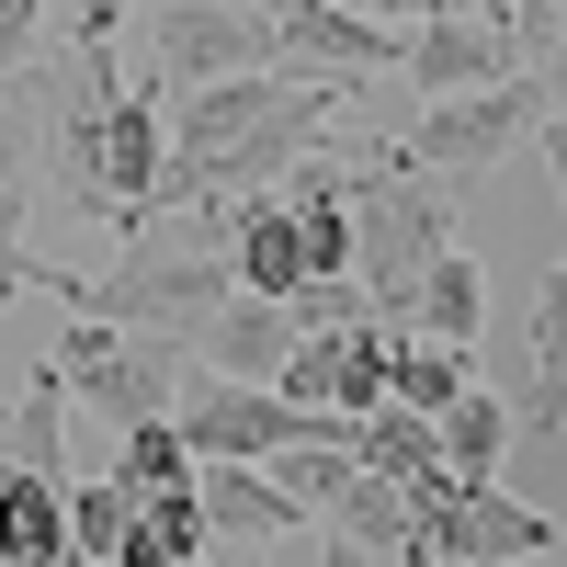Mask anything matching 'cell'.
<instances>
[{
	"instance_id": "obj_4",
	"label": "cell",
	"mask_w": 567,
	"mask_h": 567,
	"mask_svg": "<svg viewBox=\"0 0 567 567\" xmlns=\"http://www.w3.org/2000/svg\"><path fill=\"white\" fill-rule=\"evenodd\" d=\"M45 374L69 386V409H103L114 432H136V420H171V398H182V341H148V329H91V318H69L58 329V352H45Z\"/></svg>"
},
{
	"instance_id": "obj_21",
	"label": "cell",
	"mask_w": 567,
	"mask_h": 567,
	"mask_svg": "<svg viewBox=\"0 0 567 567\" xmlns=\"http://www.w3.org/2000/svg\"><path fill=\"white\" fill-rule=\"evenodd\" d=\"M125 545H148V556H182V567H194L216 534H205V511H194V488H171V499H136V534Z\"/></svg>"
},
{
	"instance_id": "obj_14",
	"label": "cell",
	"mask_w": 567,
	"mask_h": 567,
	"mask_svg": "<svg viewBox=\"0 0 567 567\" xmlns=\"http://www.w3.org/2000/svg\"><path fill=\"white\" fill-rule=\"evenodd\" d=\"M58 556H69V477L0 465V567H58Z\"/></svg>"
},
{
	"instance_id": "obj_16",
	"label": "cell",
	"mask_w": 567,
	"mask_h": 567,
	"mask_svg": "<svg viewBox=\"0 0 567 567\" xmlns=\"http://www.w3.org/2000/svg\"><path fill=\"white\" fill-rule=\"evenodd\" d=\"M465 386H477V374H465V352H443V341H409V329L386 341V409H398V420H443Z\"/></svg>"
},
{
	"instance_id": "obj_5",
	"label": "cell",
	"mask_w": 567,
	"mask_h": 567,
	"mask_svg": "<svg viewBox=\"0 0 567 567\" xmlns=\"http://www.w3.org/2000/svg\"><path fill=\"white\" fill-rule=\"evenodd\" d=\"M171 443L194 465H272L284 443H352V420H329V409L307 420V409H284L272 386H227V374H182Z\"/></svg>"
},
{
	"instance_id": "obj_7",
	"label": "cell",
	"mask_w": 567,
	"mask_h": 567,
	"mask_svg": "<svg viewBox=\"0 0 567 567\" xmlns=\"http://www.w3.org/2000/svg\"><path fill=\"white\" fill-rule=\"evenodd\" d=\"M511 567V556H556V511L499 499V488H443L420 499V567Z\"/></svg>"
},
{
	"instance_id": "obj_15",
	"label": "cell",
	"mask_w": 567,
	"mask_h": 567,
	"mask_svg": "<svg viewBox=\"0 0 567 567\" xmlns=\"http://www.w3.org/2000/svg\"><path fill=\"white\" fill-rule=\"evenodd\" d=\"M432 443H443V477L454 488H499V454H511V409L488 386H465L443 420H432Z\"/></svg>"
},
{
	"instance_id": "obj_23",
	"label": "cell",
	"mask_w": 567,
	"mask_h": 567,
	"mask_svg": "<svg viewBox=\"0 0 567 567\" xmlns=\"http://www.w3.org/2000/svg\"><path fill=\"white\" fill-rule=\"evenodd\" d=\"M69 261H45V250H23V216H0V307H12V296H58L69 307Z\"/></svg>"
},
{
	"instance_id": "obj_11",
	"label": "cell",
	"mask_w": 567,
	"mask_h": 567,
	"mask_svg": "<svg viewBox=\"0 0 567 567\" xmlns=\"http://www.w3.org/2000/svg\"><path fill=\"white\" fill-rule=\"evenodd\" d=\"M284 352H296V329H284V307H250V296H227L194 341H182V363L194 374H227V386H272Z\"/></svg>"
},
{
	"instance_id": "obj_20",
	"label": "cell",
	"mask_w": 567,
	"mask_h": 567,
	"mask_svg": "<svg viewBox=\"0 0 567 567\" xmlns=\"http://www.w3.org/2000/svg\"><path fill=\"white\" fill-rule=\"evenodd\" d=\"M34 136H45V114L23 80V91H0V216H23V194H34Z\"/></svg>"
},
{
	"instance_id": "obj_17",
	"label": "cell",
	"mask_w": 567,
	"mask_h": 567,
	"mask_svg": "<svg viewBox=\"0 0 567 567\" xmlns=\"http://www.w3.org/2000/svg\"><path fill=\"white\" fill-rule=\"evenodd\" d=\"M261 477L284 488V511H296V523H318V511L341 499V488L363 477V465H352V443H284V454L261 465Z\"/></svg>"
},
{
	"instance_id": "obj_24",
	"label": "cell",
	"mask_w": 567,
	"mask_h": 567,
	"mask_svg": "<svg viewBox=\"0 0 567 567\" xmlns=\"http://www.w3.org/2000/svg\"><path fill=\"white\" fill-rule=\"evenodd\" d=\"M136 0H58V58H103Z\"/></svg>"
},
{
	"instance_id": "obj_26",
	"label": "cell",
	"mask_w": 567,
	"mask_h": 567,
	"mask_svg": "<svg viewBox=\"0 0 567 567\" xmlns=\"http://www.w3.org/2000/svg\"><path fill=\"white\" fill-rule=\"evenodd\" d=\"M194 567H261V545H227V534H216V545H205Z\"/></svg>"
},
{
	"instance_id": "obj_28",
	"label": "cell",
	"mask_w": 567,
	"mask_h": 567,
	"mask_svg": "<svg viewBox=\"0 0 567 567\" xmlns=\"http://www.w3.org/2000/svg\"><path fill=\"white\" fill-rule=\"evenodd\" d=\"M432 567H443V556H432Z\"/></svg>"
},
{
	"instance_id": "obj_2",
	"label": "cell",
	"mask_w": 567,
	"mask_h": 567,
	"mask_svg": "<svg viewBox=\"0 0 567 567\" xmlns=\"http://www.w3.org/2000/svg\"><path fill=\"white\" fill-rule=\"evenodd\" d=\"M329 136H341V216H352L363 318L374 329H409V284L454 250V194L432 171L398 159V136H363V125H329Z\"/></svg>"
},
{
	"instance_id": "obj_13",
	"label": "cell",
	"mask_w": 567,
	"mask_h": 567,
	"mask_svg": "<svg viewBox=\"0 0 567 567\" xmlns=\"http://www.w3.org/2000/svg\"><path fill=\"white\" fill-rule=\"evenodd\" d=\"M477 329H488V272L443 250L432 272L409 284V341H443V352H477Z\"/></svg>"
},
{
	"instance_id": "obj_9",
	"label": "cell",
	"mask_w": 567,
	"mask_h": 567,
	"mask_svg": "<svg viewBox=\"0 0 567 567\" xmlns=\"http://www.w3.org/2000/svg\"><path fill=\"white\" fill-rule=\"evenodd\" d=\"M307 534H318V567H420V499L386 477H352Z\"/></svg>"
},
{
	"instance_id": "obj_22",
	"label": "cell",
	"mask_w": 567,
	"mask_h": 567,
	"mask_svg": "<svg viewBox=\"0 0 567 567\" xmlns=\"http://www.w3.org/2000/svg\"><path fill=\"white\" fill-rule=\"evenodd\" d=\"M45 23H58V0H0V91H23L45 58H58Z\"/></svg>"
},
{
	"instance_id": "obj_6",
	"label": "cell",
	"mask_w": 567,
	"mask_h": 567,
	"mask_svg": "<svg viewBox=\"0 0 567 567\" xmlns=\"http://www.w3.org/2000/svg\"><path fill=\"white\" fill-rule=\"evenodd\" d=\"M272 69V23H250L239 0H148V91H216Z\"/></svg>"
},
{
	"instance_id": "obj_27",
	"label": "cell",
	"mask_w": 567,
	"mask_h": 567,
	"mask_svg": "<svg viewBox=\"0 0 567 567\" xmlns=\"http://www.w3.org/2000/svg\"><path fill=\"white\" fill-rule=\"evenodd\" d=\"M0 465H12V398H0Z\"/></svg>"
},
{
	"instance_id": "obj_8",
	"label": "cell",
	"mask_w": 567,
	"mask_h": 567,
	"mask_svg": "<svg viewBox=\"0 0 567 567\" xmlns=\"http://www.w3.org/2000/svg\"><path fill=\"white\" fill-rule=\"evenodd\" d=\"M272 69L284 80H363V69H398V23L341 12V0H296L272 23Z\"/></svg>"
},
{
	"instance_id": "obj_19",
	"label": "cell",
	"mask_w": 567,
	"mask_h": 567,
	"mask_svg": "<svg viewBox=\"0 0 567 567\" xmlns=\"http://www.w3.org/2000/svg\"><path fill=\"white\" fill-rule=\"evenodd\" d=\"M114 488H125V499H171V488H194V454L171 443V420H136V432H125Z\"/></svg>"
},
{
	"instance_id": "obj_10",
	"label": "cell",
	"mask_w": 567,
	"mask_h": 567,
	"mask_svg": "<svg viewBox=\"0 0 567 567\" xmlns=\"http://www.w3.org/2000/svg\"><path fill=\"white\" fill-rule=\"evenodd\" d=\"M398 69H409L420 103H454V91L511 80V45H499L488 23H398Z\"/></svg>"
},
{
	"instance_id": "obj_25",
	"label": "cell",
	"mask_w": 567,
	"mask_h": 567,
	"mask_svg": "<svg viewBox=\"0 0 567 567\" xmlns=\"http://www.w3.org/2000/svg\"><path fill=\"white\" fill-rule=\"evenodd\" d=\"M374 23H488V0H374Z\"/></svg>"
},
{
	"instance_id": "obj_18",
	"label": "cell",
	"mask_w": 567,
	"mask_h": 567,
	"mask_svg": "<svg viewBox=\"0 0 567 567\" xmlns=\"http://www.w3.org/2000/svg\"><path fill=\"white\" fill-rule=\"evenodd\" d=\"M125 534H136V499H125L114 477H69V556H80V567H114Z\"/></svg>"
},
{
	"instance_id": "obj_3",
	"label": "cell",
	"mask_w": 567,
	"mask_h": 567,
	"mask_svg": "<svg viewBox=\"0 0 567 567\" xmlns=\"http://www.w3.org/2000/svg\"><path fill=\"white\" fill-rule=\"evenodd\" d=\"M545 125H556V69H511V80H488V91L420 103V125L398 136V159L432 171L443 194H454L465 171H499L511 148H545Z\"/></svg>"
},
{
	"instance_id": "obj_12",
	"label": "cell",
	"mask_w": 567,
	"mask_h": 567,
	"mask_svg": "<svg viewBox=\"0 0 567 567\" xmlns=\"http://www.w3.org/2000/svg\"><path fill=\"white\" fill-rule=\"evenodd\" d=\"M194 511H205V534H227V545H284V534H307L296 511H284V488L261 477V465H194Z\"/></svg>"
},
{
	"instance_id": "obj_1",
	"label": "cell",
	"mask_w": 567,
	"mask_h": 567,
	"mask_svg": "<svg viewBox=\"0 0 567 567\" xmlns=\"http://www.w3.org/2000/svg\"><path fill=\"white\" fill-rule=\"evenodd\" d=\"M34 114H45L34 171L58 182L91 227L136 239V227H148V182H159V91L125 80L114 45H103V58H45L34 69Z\"/></svg>"
}]
</instances>
